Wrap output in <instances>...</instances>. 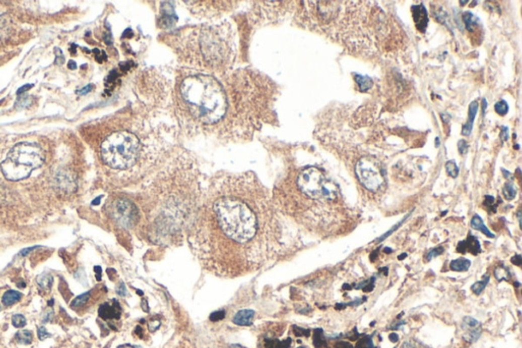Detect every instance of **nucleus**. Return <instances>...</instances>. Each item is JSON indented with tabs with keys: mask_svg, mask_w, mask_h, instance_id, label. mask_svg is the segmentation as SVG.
I'll return each mask as SVG.
<instances>
[{
	"mask_svg": "<svg viewBox=\"0 0 522 348\" xmlns=\"http://www.w3.org/2000/svg\"><path fill=\"white\" fill-rule=\"evenodd\" d=\"M21 298H22V293L15 291V290H9L3 296V303L7 307L13 306V304L20 301Z\"/></svg>",
	"mask_w": 522,
	"mask_h": 348,
	"instance_id": "20",
	"label": "nucleus"
},
{
	"mask_svg": "<svg viewBox=\"0 0 522 348\" xmlns=\"http://www.w3.org/2000/svg\"><path fill=\"white\" fill-rule=\"evenodd\" d=\"M294 329V332H295V335L297 336H309L310 334V331L309 330H306V329H303V328H299V327H296L294 326L293 327Z\"/></svg>",
	"mask_w": 522,
	"mask_h": 348,
	"instance_id": "39",
	"label": "nucleus"
},
{
	"mask_svg": "<svg viewBox=\"0 0 522 348\" xmlns=\"http://www.w3.org/2000/svg\"><path fill=\"white\" fill-rule=\"evenodd\" d=\"M383 252H384V253H390V252H393V250L389 249V248H387V247H385V248H383Z\"/></svg>",
	"mask_w": 522,
	"mask_h": 348,
	"instance_id": "52",
	"label": "nucleus"
},
{
	"mask_svg": "<svg viewBox=\"0 0 522 348\" xmlns=\"http://www.w3.org/2000/svg\"><path fill=\"white\" fill-rule=\"evenodd\" d=\"M90 297V292H87V293H84V294H81L79 295L78 297H76L73 302H72V307L73 308H79V307H82L84 306V304L88 301Z\"/></svg>",
	"mask_w": 522,
	"mask_h": 348,
	"instance_id": "31",
	"label": "nucleus"
},
{
	"mask_svg": "<svg viewBox=\"0 0 522 348\" xmlns=\"http://www.w3.org/2000/svg\"><path fill=\"white\" fill-rule=\"evenodd\" d=\"M503 194L507 200H512L516 196V189L512 183H506L503 188Z\"/></svg>",
	"mask_w": 522,
	"mask_h": 348,
	"instance_id": "29",
	"label": "nucleus"
},
{
	"mask_svg": "<svg viewBox=\"0 0 522 348\" xmlns=\"http://www.w3.org/2000/svg\"><path fill=\"white\" fill-rule=\"evenodd\" d=\"M471 266L470 260L464 257H460L457 259L452 260L450 263V269L454 272H466L469 270Z\"/></svg>",
	"mask_w": 522,
	"mask_h": 348,
	"instance_id": "19",
	"label": "nucleus"
},
{
	"mask_svg": "<svg viewBox=\"0 0 522 348\" xmlns=\"http://www.w3.org/2000/svg\"><path fill=\"white\" fill-rule=\"evenodd\" d=\"M313 343L316 348H323L327 347V339L323 335V331L321 329H315L314 330V337H313Z\"/></svg>",
	"mask_w": 522,
	"mask_h": 348,
	"instance_id": "24",
	"label": "nucleus"
},
{
	"mask_svg": "<svg viewBox=\"0 0 522 348\" xmlns=\"http://www.w3.org/2000/svg\"><path fill=\"white\" fill-rule=\"evenodd\" d=\"M456 251L459 253L470 252L473 255H477L478 253L482 252V248H481V244L476 239V237H474L472 235H468V237L465 240L460 241L458 243Z\"/></svg>",
	"mask_w": 522,
	"mask_h": 348,
	"instance_id": "14",
	"label": "nucleus"
},
{
	"mask_svg": "<svg viewBox=\"0 0 522 348\" xmlns=\"http://www.w3.org/2000/svg\"><path fill=\"white\" fill-rule=\"evenodd\" d=\"M226 316V313L224 311L222 312H216V313H213L211 316H210V320L212 322H216V321H221L225 318Z\"/></svg>",
	"mask_w": 522,
	"mask_h": 348,
	"instance_id": "40",
	"label": "nucleus"
},
{
	"mask_svg": "<svg viewBox=\"0 0 522 348\" xmlns=\"http://www.w3.org/2000/svg\"><path fill=\"white\" fill-rule=\"evenodd\" d=\"M484 205L487 206L488 208L492 209L493 208V211L496 210V205H495V198L493 196H486V199H485V202H484Z\"/></svg>",
	"mask_w": 522,
	"mask_h": 348,
	"instance_id": "37",
	"label": "nucleus"
},
{
	"mask_svg": "<svg viewBox=\"0 0 522 348\" xmlns=\"http://www.w3.org/2000/svg\"><path fill=\"white\" fill-rule=\"evenodd\" d=\"M118 348H139V347H137V346H132V345H129V344H126V345H121V346H119Z\"/></svg>",
	"mask_w": 522,
	"mask_h": 348,
	"instance_id": "50",
	"label": "nucleus"
},
{
	"mask_svg": "<svg viewBox=\"0 0 522 348\" xmlns=\"http://www.w3.org/2000/svg\"><path fill=\"white\" fill-rule=\"evenodd\" d=\"M298 348H306V347H303V346H302V347H298Z\"/></svg>",
	"mask_w": 522,
	"mask_h": 348,
	"instance_id": "54",
	"label": "nucleus"
},
{
	"mask_svg": "<svg viewBox=\"0 0 522 348\" xmlns=\"http://www.w3.org/2000/svg\"><path fill=\"white\" fill-rule=\"evenodd\" d=\"M446 170L448 172V175L452 178H457L459 173V168L454 160H450L446 163Z\"/></svg>",
	"mask_w": 522,
	"mask_h": 348,
	"instance_id": "32",
	"label": "nucleus"
},
{
	"mask_svg": "<svg viewBox=\"0 0 522 348\" xmlns=\"http://www.w3.org/2000/svg\"><path fill=\"white\" fill-rule=\"evenodd\" d=\"M477 109H478V104L476 101L472 102L469 106V112H468V121L467 123L463 126V130H462V134L465 135V136H469L471 131H472V128H473V122H474V119H475V115L477 113Z\"/></svg>",
	"mask_w": 522,
	"mask_h": 348,
	"instance_id": "17",
	"label": "nucleus"
},
{
	"mask_svg": "<svg viewBox=\"0 0 522 348\" xmlns=\"http://www.w3.org/2000/svg\"><path fill=\"white\" fill-rule=\"evenodd\" d=\"M44 162L41 147L33 143H19L9 152L2 163L4 176L10 181H21Z\"/></svg>",
	"mask_w": 522,
	"mask_h": 348,
	"instance_id": "6",
	"label": "nucleus"
},
{
	"mask_svg": "<svg viewBox=\"0 0 522 348\" xmlns=\"http://www.w3.org/2000/svg\"><path fill=\"white\" fill-rule=\"evenodd\" d=\"M406 256H407V254H406V253H403V254H401V256H398V259H399V260H402V259H404Z\"/></svg>",
	"mask_w": 522,
	"mask_h": 348,
	"instance_id": "53",
	"label": "nucleus"
},
{
	"mask_svg": "<svg viewBox=\"0 0 522 348\" xmlns=\"http://www.w3.org/2000/svg\"><path fill=\"white\" fill-rule=\"evenodd\" d=\"M494 274H495V278L499 282H501V281H509L510 278H511V274H510L509 270L507 268H505L504 266H500L499 268H497L495 270Z\"/></svg>",
	"mask_w": 522,
	"mask_h": 348,
	"instance_id": "26",
	"label": "nucleus"
},
{
	"mask_svg": "<svg viewBox=\"0 0 522 348\" xmlns=\"http://www.w3.org/2000/svg\"><path fill=\"white\" fill-rule=\"evenodd\" d=\"M180 138L176 127L156 120L151 108L130 105L102 139L100 158L130 187L140 185L180 145Z\"/></svg>",
	"mask_w": 522,
	"mask_h": 348,
	"instance_id": "4",
	"label": "nucleus"
},
{
	"mask_svg": "<svg viewBox=\"0 0 522 348\" xmlns=\"http://www.w3.org/2000/svg\"><path fill=\"white\" fill-rule=\"evenodd\" d=\"M16 339L21 344H31L33 340V335L28 330H22L17 333Z\"/></svg>",
	"mask_w": 522,
	"mask_h": 348,
	"instance_id": "27",
	"label": "nucleus"
},
{
	"mask_svg": "<svg viewBox=\"0 0 522 348\" xmlns=\"http://www.w3.org/2000/svg\"><path fill=\"white\" fill-rule=\"evenodd\" d=\"M354 78H355V81L358 85V88L361 92H365L367 90H369L372 85H373V82L372 80L367 77V76H362V75H354Z\"/></svg>",
	"mask_w": 522,
	"mask_h": 348,
	"instance_id": "21",
	"label": "nucleus"
},
{
	"mask_svg": "<svg viewBox=\"0 0 522 348\" xmlns=\"http://www.w3.org/2000/svg\"><path fill=\"white\" fill-rule=\"evenodd\" d=\"M355 171L361 185L371 192L377 191L384 183L383 170L374 158L362 157L356 163Z\"/></svg>",
	"mask_w": 522,
	"mask_h": 348,
	"instance_id": "10",
	"label": "nucleus"
},
{
	"mask_svg": "<svg viewBox=\"0 0 522 348\" xmlns=\"http://www.w3.org/2000/svg\"><path fill=\"white\" fill-rule=\"evenodd\" d=\"M31 87H33V85H32V84H28V85L23 86L22 88H20V89L18 90V94H19V95H21L23 92H25V91H27V90L31 89Z\"/></svg>",
	"mask_w": 522,
	"mask_h": 348,
	"instance_id": "45",
	"label": "nucleus"
},
{
	"mask_svg": "<svg viewBox=\"0 0 522 348\" xmlns=\"http://www.w3.org/2000/svg\"><path fill=\"white\" fill-rule=\"evenodd\" d=\"M12 322H13V325L16 327V328H23L26 326L27 322H26V319L24 316L22 315H15L12 319Z\"/></svg>",
	"mask_w": 522,
	"mask_h": 348,
	"instance_id": "36",
	"label": "nucleus"
},
{
	"mask_svg": "<svg viewBox=\"0 0 522 348\" xmlns=\"http://www.w3.org/2000/svg\"><path fill=\"white\" fill-rule=\"evenodd\" d=\"M229 348H243V347L241 345H239V344H234V345L229 346Z\"/></svg>",
	"mask_w": 522,
	"mask_h": 348,
	"instance_id": "51",
	"label": "nucleus"
},
{
	"mask_svg": "<svg viewBox=\"0 0 522 348\" xmlns=\"http://www.w3.org/2000/svg\"><path fill=\"white\" fill-rule=\"evenodd\" d=\"M68 68H69V69H71V70H75V69L77 68V64H76L75 62L71 61V62L68 64Z\"/></svg>",
	"mask_w": 522,
	"mask_h": 348,
	"instance_id": "49",
	"label": "nucleus"
},
{
	"mask_svg": "<svg viewBox=\"0 0 522 348\" xmlns=\"http://www.w3.org/2000/svg\"><path fill=\"white\" fill-rule=\"evenodd\" d=\"M254 316H255L254 311L242 310L234 316L233 323L236 324L237 326H249L252 324Z\"/></svg>",
	"mask_w": 522,
	"mask_h": 348,
	"instance_id": "16",
	"label": "nucleus"
},
{
	"mask_svg": "<svg viewBox=\"0 0 522 348\" xmlns=\"http://www.w3.org/2000/svg\"><path fill=\"white\" fill-rule=\"evenodd\" d=\"M158 41L175 54L178 67L211 75H225L235 69L238 31L229 20L163 32Z\"/></svg>",
	"mask_w": 522,
	"mask_h": 348,
	"instance_id": "5",
	"label": "nucleus"
},
{
	"mask_svg": "<svg viewBox=\"0 0 522 348\" xmlns=\"http://www.w3.org/2000/svg\"><path fill=\"white\" fill-rule=\"evenodd\" d=\"M389 340H390L392 342L396 343V342H398V340H399V336H398L396 333H392V334L389 335Z\"/></svg>",
	"mask_w": 522,
	"mask_h": 348,
	"instance_id": "46",
	"label": "nucleus"
},
{
	"mask_svg": "<svg viewBox=\"0 0 522 348\" xmlns=\"http://www.w3.org/2000/svg\"><path fill=\"white\" fill-rule=\"evenodd\" d=\"M411 11H412V15H413V19H414L416 28L420 32L424 33L425 29L427 27V23H428V17H427L425 8L422 5L413 6Z\"/></svg>",
	"mask_w": 522,
	"mask_h": 348,
	"instance_id": "15",
	"label": "nucleus"
},
{
	"mask_svg": "<svg viewBox=\"0 0 522 348\" xmlns=\"http://www.w3.org/2000/svg\"><path fill=\"white\" fill-rule=\"evenodd\" d=\"M278 96L277 84L255 69L211 75L177 67L167 108L180 137L239 143L277 121Z\"/></svg>",
	"mask_w": 522,
	"mask_h": 348,
	"instance_id": "2",
	"label": "nucleus"
},
{
	"mask_svg": "<svg viewBox=\"0 0 522 348\" xmlns=\"http://www.w3.org/2000/svg\"><path fill=\"white\" fill-rule=\"evenodd\" d=\"M511 263H512V264H514V265H515V266H517V267H520V266H521V263H522L521 255H519V254L514 255V256L511 258Z\"/></svg>",
	"mask_w": 522,
	"mask_h": 348,
	"instance_id": "43",
	"label": "nucleus"
},
{
	"mask_svg": "<svg viewBox=\"0 0 522 348\" xmlns=\"http://www.w3.org/2000/svg\"><path fill=\"white\" fill-rule=\"evenodd\" d=\"M355 348H376L370 336H364L358 340Z\"/></svg>",
	"mask_w": 522,
	"mask_h": 348,
	"instance_id": "30",
	"label": "nucleus"
},
{
	"mask_svg": "<svg viewBox=\"0 0 522 348\" xmlns=\"http://www.w3.org/2000/svg\"><path fill=\"white\" fill-rule=\"evenodd\" d=\"M291 346V339H287L285 341L278 340H267L266 348H289Z\"/></svg>",
	"mask_w": 522,
	"mask_h": 348,
	"instance_id": "28",
	"label": "nucleus"
},
{
	"mask_svg": "<svg viewBox=\"0 0 522 348\" xmlns=\"http://www.w3.org/2000/svg\"><path fill=\"white\" fill-rule=\"evenodd\" d=\"M90 90H91V86H86V87H85V88H84L83 90H81V91H78V94L84 95V94H86L87 92H89Z\"/></svg>",
	"mask_w": 522,
	"mask_h": 348,
	"instance_id": "47",
	"label": "nucleus"
},
{
	"mask_svg": "<svg viewBox=\"0 0 522 348\" xmlns=\"http://www.w3.org/2000/svg\"><path fill=\"white\" fill-rule=\"evenodd\" d=\"M37 283L38 285L42 288V289H45V290H48L51 288L52 286V283H53V278L50 274L48 273H43L41 275H39L37 277Z\"/></svg>",
	"mask_w": 522,
	"mask_h": 348,
	"instance_id": "22",
	"label": "nucleus"
},
{
	"mask_svg": "<svg viewBox=\"0 0 522 348\" xmlns=\"http://www.w3.org/2000/svg\"><path fill=\"white\" fill-rule=\"evenodd\" d=\"M335 348H353L352 344L346 341H339L335 344Z\"/></svg>",
	"mask_w": 522,
	"mask_h": 348,
	"instance_id": "42",
	"label": "nucleus"
},
{
	"mask_svg": "<svg viewBox=\"0 0 522 348\" xmlns=\"http://www.w3.org/2000/svg\"><path fill=\"white\" fill-rule=\"evenodd\" d=\"M461 328L464 332V334H463L464 340L469 343H473L476 340H478V338H480V336L482 334L481 323L471 317L464 318Z\"/></svg>",
	"mask_w": 522,
	"mask_h": 348,
	"instance_id": "12",
	"label": "nucleus"
},
{
	"mask_svg": "<svg viewBox=\"0 0 522 348\" xmlns=\"http://www.w3.org/2000/svg\"><path fill=\"white\" fill-rule=\"evenodd\" d=\"M471 228L474 229V230H477V231H481L483 234H485L487 237L489 238H495V235L486 227V225L484 224V221L482 220V217L478 215V214H475L473 215L472 220H471Z\"/></svg>",
	"mask_w": 522,
	"mask_h": 348,
	"instance_id": "18",
	"label": "nucleus"
},
{
	"mask_svg": "<svg viewBox=\"0 0 522 348\" xmlns=\"http://www.w3.org/2000/svg\"><path fill=\"white\" fill-rule=\"evenodd\" d=\"M120 313L121 310L119 307V303L116 300H111L110 302H105L101 304L98 310L99 317L105 321L119 319Z\"/></svg>",
	"mask_w": 522,
	"mask_h": 348,
	"instance_id": "13",
	"label": "nucleus"
},
{
	"mask_svg": "<svg viewBox=\"0 0 522 348\" xmlns=\"http://www.w3.org/2000/svg\"><path fill=\"white\" fill-rule=\"evenodd\" d=\"M444 252V248L442 246H439V247H436L431 249L427 254H426V260L427 262H430V260H432L433 258L438 257L439 255H441L442 253Z\"/></svg>",
	"mask_w": 522,
	"mask_h": 348,
	"instance_id": "35",
	"label": "nucleus"
},
{
	"mask_svg": "<svg viewBox=\"0 0 522 348\" xmlns=\"http://www.w3.org/2000/svg\"><path fill=\"white\" fill-rule=\"evenodd\" d=\"M51 335L47 332V330L44 327H40L38 329V337L40 340H45L46 338L50 337Z\"/></svg>",
	"mask_w": 522,
	"mask_h": 348,
	"instance_id": "38",
	"label": "nucleus"
},
{
	"mask_svg": "<svg viewBox=\"0 0 522 348\" xmlns=\"http://www.w3.org/2000/svg\"><path fill=\"white\" fill-rule=\"evenodd\" d=\"M203 188L196 158L179 145L130 195L138 213L135 231L154 244H177L187 237Z\"/></svg>",
	"mask_w": 522,
	"mask_h": 348,
	"instance_id": "3",
	"label": "nucleus"
},
{
	"mask_svg": "<svg viewBox=\"0 0 522 348\" xmlns=\"http://www.w3.org/2000/svg\"><path fill=\"white\" fill-rule=\"evenodd\" d=\"M191 16L199 20H219L235 12L240 2H184L182 3Z\"/></svg>",
	"mask_w": 522,
	"mask_h": 348,
	"instance_id": "9",
	"label": "nucleus"
},
{
	"mask_svg": "<svg viewBox=\"0 0 522 348\" xmlns=\"http://www.w3.org/2000/svg\"><path fill=\"white\" fill-rule=\"evenodd\" d=\"M295 185L299 193L312 200L334 201L339 195L338 186L328 180L324 173L314 166L302 168L297 173Z\"/></svg>",
	"mask_w": 522,
	"mask_h": 348,
	"instance_id": "7",
	"label": "nucleus"
},
{
	"mask_svg": "<svg viewBox=\"0 0 522 348\" xmlns=\"http://www.w3.org/2000/svg\"><path fill=\"white\" fill-rule=\"evenodd\" d=\"M283 224L253 171H219L204 185L187 241L200 266L228 279L255 273L280 255Z\"/></svg>",
	"mask_w": 522,
	"mask_h": 348,
	"instance_id": "1",
	"label": "nucleus"
},
{
	"mask_svg": "<svg viewBox=\"0 0 522 348\" xmlns=\"http://www.w3.org/2000/svg\"><path fill=\"white\" fill-rule=\"evenodd\" d=\"M501 139L502 141L508 140V129L505 127H502V132H501Z\"/></svg>",
	"mask_w": 522,
	"mask_h": 348,
	"instance_id": "44",
	"label": "nucleus"
},
{
	"mask_svg": "<svg viewBox=\"0 0 522 348\" xmlns=\"http://www.w3.org/2000/svg\"><path fill=\"white\" fill-rule=\"evenodd\" d=\"M53 184L55 189L63 194H71L77 189L76 179L73 173L68 170H59L56 172Z\"/></svg>",
	"mask_w": 522,
	"mask_h": 348,
	"instance_id": "11",
	"label": "nucleus"
},
{
	"mask_svg": "<svg viewBox=\"0 0 522 348\" xmlns=\"http://www.w3.org/2000/svg\"><path fill=\"white\" fill-rule=\"evenodd\" d=\"M458 149H459V152H460L461 154L466 153V152H467V150H468V144H467V142H466L465 140H460V141L458 142Z\"/></svg>",
	"mask_w": 522,
	"mask_h": 348,
	"instance_id": "41",
	"label": "nucleus"
},
{
	"mask_svg": "<svg viewBox=\"0 0 522 348\" xmlns=\"http://www.w3.org/2000/svg\"><path fill=\"white\" fill-rule=\"evenodd\" d=\"M408 216H409V214H407V215H406V216L404 217V219H403V220H402L401 222H399V223H398L397 225H395V226H394L393 228H392V229H390V230H389L388 232H386V233H385L384 235L380 236V237H379V238H378L377 240H375V241H373V242H376V243H378V242H381V241H382V240H384V239H385L386 237H388V236H389L390 234H393V233H394V232H395V231H396V230H397V229H398L399 227H401V226L403 225V223H404V222H405V221L407 220V217H408Z\"/></svg>",
	"mask_w": 522,
	"mask_h": 348,
	"instance_id": "33",
	"label": "nucleus"
},
{
	"mask_svg": "<svg viewBox=\"0 0 522 348\" xmlns=\"http://www.w3.org/2000/svg\"><path fill=\"white\" fill-rule=\"evenodd\" d=\"M463 21L466 26V29L469 31H472L475 29V27L478 24V20L475 16H473L471 13H464L463 14Z\"/></svg>",
	"mask_w": 522,
	"mask_h": 348,
	"instance_id": "25",
	"label": "nucleus"
},
{
	"mask_svg": "<svg viewBox=\"0 0 522 348\" xmlns=\"http://www.w3.org/2000/svg\"><path fill=\"white\" fill-rule=\"evenodd\" d=\"M490 279H491V278H490V275H488V274H487V275H484V276H483V279H482L481 281H478V282L474 283V284L472 285V287H471V289H472L473 293H474L475 295H480V294L485 290V288L487 287V285L489 284Z\"/></svg>",
	"mask_w": 522,
	"mask_h": 348,
	"instance_id": "23",
	"label": "nucleus"
},
{
	"mask_svg": "<svg viewBox=\"0 0 522 348\" xmlns=\"http://www.w3.org/2000/svg\"><path fill=\"white\" fill-rule=\"evenodd\" d=\"M249 14L251 25L254 27L269 26L283 21L293 8L292 2H254Z\"/></svg>",
	"mask_w": 522,
	"mask_h": 348,
	"instance_id": "8",
	"label": "nucleus"
},
{
	"mask_svg": "<svg viewBox=\"0 0 522 348\" xmlns=\"http://www.w3.org/2000/svg\"><path fill=\"white\" fill-rule=\"evenodd\" d=\"M34 249H36V247H31V248H27V249H24V250H22V251H21L20 255H22V256H25V255H27V254H28L29 252L33 251Z\"/></svg>",
	"mask_w": 522,
	"mask_h": 348,
	"instance_id": "48",
	"label": "nucleus"
},
{
	"mask_svg": "<svg viewBox=\"0 0 522 348\" xmlns=\"http://www.w3.org/2000/svg\"><path fill=\"white\" fill-rule=\"evenodd\" d=\"M495 110L500 115H505L509 110V106L505 100H501L495 104Z\"/></svg>",
	"mask_w": 522,
	"mask_h": 348,
	"instance_id": "34",
	"label": "nucleus"
}]
</instances>
